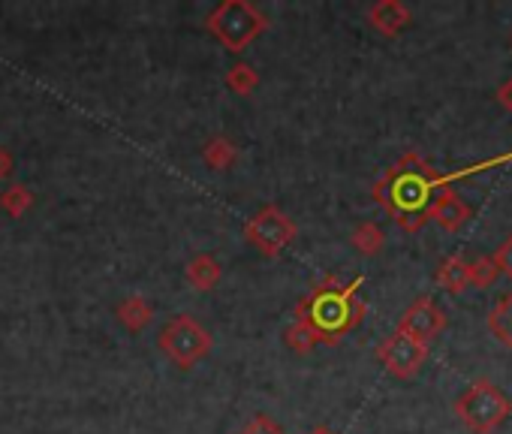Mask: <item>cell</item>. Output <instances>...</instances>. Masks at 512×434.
Returning a JSON list of instances; mask_svg holds the SVG:
<instances>
[{
    "label": "cell",
    "mask_w": 512,
    "mask_h": 434,
    "mask_svg": "<svg viewBox=\"0 0 512 434\" xmlns=\"http://www.w3.org/2000/svg\"><path fill=\"white\" fill-rule=\"evenodd\" d=\"M449 178L437 175L428 160L407 151L377 184L374 199L395 217V224L407 233H419L428 221V208Z\"/></svg>",
    "instance_id": "cell-1"
},
{
    "label": "cell",
    "mask_w": 512,
    "mask_h": 434,
    "mask_svg": "<svg viewBox=\"0 0 512 434\" xmlns=\"http://www.w3.org/2000/svg\"><path fill=\"white\" fill-rule=\"evenodd\" d=\"M362 284H365V278H353L350 284H341V278H335V275L320 281L296 305V317L293 320L305 323L317 335L320 344H338L368 314V305L359 299V287Z\"/></svg>",
    "instance_id": "cell-2"
},
{
    "label": "cell",
    "mask_w": 512,
    "mask_h": 434,
    "mask_svg": "<svg viewBox=\"0 0 512 434\" xmlns=\"http://www.w3.org/2000/svg\"><path fill=\"white\" fill-rule=\"evenodd\" d=\"M205 28L226 52L238 55L269 28V19L247 0H223L208 13Z\"/></svg>",
    "instance_id": "cell-3"
},
{
    "label": "cell",
    "mask_w": 512,
    "mask_h": 434,
    "mask_svg": "<svg viewBox=\"0 0 512 434\" xmlns=\"http://www.w3.org/2000/svg\"><path fill=\"white\" fill-rule=\"evenodd\" d=\"M512 413V404L491 380H473L455 401V416L473 431V434H491L497 431L506 416Z\"/></svg>",
    "instance_id": "cell-4"
},
{
    "label": "cell",
    "mask_w": 512,
    "mask_h": 434,
    "mask_svg": "<svg viewBox=\"0 0 512 434\" xmlns=\"http://www.w3.org/2000/svg\"><path fill=\"white\" fill-rule=\"evenodd\" d=\"M157 344H160V353H163L175 368L187 371V368H193L196 362H202V359L211 353L214 338H211V332H208L199 320H193L190 314H178V317H172V320L160 329Z\"/></svg>",
    "instance_id": "cell-5"
},
{
    "label": "cell",
    "mask_w": 512,
    "mask_h": 434,
    "mask_svg": "<svg viewBox=\"0 0 512 434\" xmlns=\"http://www.w3.org/2000/svg\"><path fill=\"white\" fill-rule=\"evenodd\" d=\"M299 236V227L281 205H263L244 224V239L263 257H281Z\"/></svg>",
    "instance_id": "cell-6"
},
{
    "label": "cell",
    "mask_w": 512,
    "mask_h": 434,
    "mask_svg": "<svg viewBox=\"0 0 512 434\" xmlns=\"http://www.w3.org/2000/svg\"><path fill=\"white\" fill-rule=\"evenodd\" d=\"M377 359L383 362V368L398 377V380H413L419 374V368L425 365L428 359V344L410 338V335H401V332H392L380 347H377Z\"/></svg>",
    "instance_id": "cell-7"
},
{
    "label": "cell",
    "mask_w": 512,
    "mask_h": 434,
    "mask_svg": "<svg viewBox=\"0 0 512 434\" xmlns=\"http://www.w3.org/2000/svg\"><path fill=\"white\" fill-rule=\"evenodd\" d=\"M443 329H446V314H443V308H440L434 299L422 296V299H416V302L401 314V320H398V329H395V332L410 335V338H416V341L428 344V341H431V338H437Z\"/></svg>",
    "instance_id": "cell-8"
},
{
    "label": "cell",
    "mask_w": 512,
    "mask_h": 434,
    "mask_svg": "<svg viewBox=\"0 0 512 434\" xmlns=\"http://www.w3.org/2000/svg\"><path fill=\"white\" fill-rule=\"evenodd\" d=\"M428 221H434V224L443 227L446 233H458V230L470 221V208H467V202H464L455 190L443 187V190L434 196L431 208H428Z\"/></svg>",
    "instance_id": "cell-9"
},
{
    "label": "cell",
    "mask_w": 512,
    "mask_h": 434,
    "mask_svg": "<svg viewBox=\"0 0 512 434\" xmlns=\"http://www.w3.org/2000/svg\"><path fill=\"white\" fill-rule=\"evenodd\" d=\"M368 25L383 37H398L410 25V10L398 0H380L368 10Z\"/></svg>",
    "instance_id": "cell-10"
},
{
    "label": "cell",
    "mask_w": 512,
    "mask_h": 434,
    "mask_svg": "<svg viewBox=\"0 0 512 434\" xmlns=\"http://www.w3.org/2000/svg\"><path fill=\"white\" fill-rule=\"evenodd\" d=\"M220 275H223V266H220V260H217L214 254H196V257L187 263V269H184L187 284H190L193 290H199V293L214 290L217 281H220Z\"/></svg>",
    "instance_id": "cell-11"
},
{
    "label": "cell",
    "mask_w": 512,
    "mask_h": 434,
    "mask_svg": "<svg viewBox=\"0 0 512 434\" xmlns=\"http://www.w3.org/2000/svg\"><path fill=\"white\" fill-rule=\"evenodd\" d=\"M118 323L130 332H142L151 320H154V305L145 299V296H127L121 305H118Z\"/></svg>",
    "instance_id": "cell-12"
},
{
    "label": "cell",
    "mask_w": 512,
    "mask_h": 434,
    "mask_svg": "<svg viewBox=\"0 0 512 434\" xmlns=\"http://www.w3.org/2000/svg\"><path fill=\"white\" fill-rule=\"evenodd\" d=\"M437 284L449 293H464L470 287V263L464 257H446L437 269Z\"/></svg>",
    "instance_id": "cell-13"
},
{
    "label": "cell",
    "mask_w": 512,
    "mask_h": 434,
    "mask_svg": "<svg viewBox=\"0 0 512 434\" xmlns=\"http://www.w3.org/2000/svg\"><path fill=\"white\" fill-rule=\"evenodd\" d=\"M202 160H205L208 169L223 172V169H229V166L238 160V148H235L232 139H226V136H211V139L205 142V148H202Z\"/></svg>",
    "instance_id": "cell-14"
},
{
    "label": "cell",
    "mask_w": 512,
    "mask_h": 434,
    "mask_svg": "<svg viewBox=\"0 0 512 434\" xmlns=\"http://www.w3.org/2000/svg\"><path fill=\"white\" fill-rule=\"evenodd\" d=\"M488 332L512 350V293H506L488 314Z\"/></svg>",
    "instance_id": "cell-15"
},
{
    "label": "cell",
    "mask_w": 512,
    "mask_h": 434,
    "mask_svg": "<svg viewBox=\"0 0 512 434\" xmlns=\"http://www.w3.org/2000/svg\"><path fill=\"white\" fill-rule=\"evenodd\" d=\"M31 205H34V193H31V187L22 184V181H13L4 193H0V211H7L10 217L28 214Z\"/></svg>",
    "instance_id": "cell-16"
},
{
    "label": "cell",
    "mask_w": 512,
    "mask_h": 434,
    "mask_svg": "<svg viewBox=\"0 0 512 434\" xmlns=\"http://www.w3.org/2000/svg\"><path fill=\"white\" fill-rule=\"evenodd\" d=\"M226 88L238 97H250L256 88H260V73H256L250 64H232L226 70Z\"/></svg>",
    "instance_id": "cell-17"
},
{
    "label": "cell",
    "mask_w": 512,
    "mask_h": 434,
    "mask_svg": "<svg viewBox=\"0 0 512 434\" xmlns=\"http://www.w3.org/2000/svg\"><path fill=\"white\" fill-rule=\"evenodd\" d=\"M350 242H353V248H356L359 254L374 257V254H380V251H383L386 236H383V230H380L374 221H365V224H359V227L353 230Z\"/></svg>",
    "instance_id": "cell-18"
},
{
    "label": "cell",
    "mask_w": 512,
    "mask_h": 434,
    "mask_svg": "<svg viewBox=\"0 0 512 434\" xmlns=\"http://www.w3.org/2000/svg\"><path fill=\"white\" fill-rule=\"evenodd\" d=\"M284 341H287V347L293 350V353H299V356H308L320 341H317V335L305 326V323H299V320H293V326L284 332Z\"/></svg>",
    "instance_id": "cell-19"
},
{
    "label": "cell",
    "mask_w": 512,
    "mask_h": 434,
    "mask_svg": "<svg viewBox=\"0 0 512 434\" xmlns=\"http://www.w3.org/2000/svg\"><path fill=\"white\" fill-rule=\"evenodd\" d=\"M497 266H494V260L491 257H479L476 263H470V284L473 287H479V290H488L494 281H497Z\"/></svg>",
    "instance_id": "cell-20"
},
{
    "label": "cell",
    "mask_w": 512,
    "mask_h": 434,
    "mask_svg": "<svg viewBox=\"0 0 512 434\" xmlns=\"http://www.w3.org/2000/svg\"><path fill=\"white\" fill-rule=\"evenodd\" d=\"M238 434H284V431H281V425L272 416H263L260 413V416H253Z\"/></svg>",
    "instance_id": "cell-21"
},
{
    "label": "cell",
    "mask_w": 512,
    "mask_h": 434,
    "mask_svg": "<svg viewBox=\"0 0 512 434\" xmlns=\"http://www.w3.org/2000/svg\"><path fill=\"white\" fill-rule=\"evenodd\" d=\"M491 260H494V266H497V272H500V275L512 278V236H509V239L494 251V257H491Z\"/></svg>",
    "instance_id": "cell-22"
},
{
    "label": "cell",
    "mask_w": 512,
    "mask_h": 434,
    "mask_svg": "<svg viewBox=\"0 0 512 434\" xmlns=\"http://www.w3.org/2000/svg\"><path fill=\"white\" fill-rule=\"evenodd\" d=\"M497 103H500L506 112H512V79H506V82L497 88Z\"/></svg>",
    "instance_id": "cell-23"
},
{
    "label": "cell",
    "mask_w": 512,
    "mask_h": 434,
    "mask_svg": "<svg viewBox=\"0 0 512 434\" xmlns=\"http://www.w3.org/2000/svg\"><path fill=\"white\" fill-rule=\"evenodd\" d=\"M13 169H16V160H13V154H10L7 148H0V181H4L7 175H13Z\"/></svg>",
    "instance_id": "cell-24"
},
{
    "label": "cell",
    "mask_w": 512,
    "mask_h": 434,
    "mask_svg": "<svg viewBox=\"0 0 512 434\" xmlns=\"http://www.w3.org/2000/svg\"><path fill=\"white\" fill-rule=\"evenodd\" d=\"M311 434H335V431H332L329 425H317V428H314Z\"/></svg>",
    "instance_id": "cell-25"
}]
</instances>
